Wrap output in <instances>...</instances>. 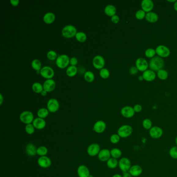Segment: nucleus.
Wrapping results in <instances>:
<instances>
[{
	"label": "nucleus",
	"instance_id": "obj_12",
	"mask_svg": "<svg viewBox=\"0 0 177 177\" xmlns=\"http://www.w3.org/2000/svg\"><path fill=\"white\" fill-rule=\"evenodd\" d=\"M136 67L139 71L144 72L148 70L149 64L146 59L145 58H139L136 60Z\"/></svg>",
	"mask_w": 177,
	"mask_h": 177
},
{
	"label": "nucleus",
	"instance_id": "obj_48",
	"mask_svg": "<svg viewBox=\"0 0 177 177\" xmlns=\"http://www.w3.org/2000/svg\"><path fill=\"white\" fill-rule=\"evenodd\" d=\"M78 63V60L76 57H73L70 59V64L72 66H76Z\"/></svg>",
	"mask_w": 177,
	"mask_h": 177
},
{
	"label": "nucleus",
	"instance_id": "obj_47",
	"mask_svg": "<svg viewBox=\"0 0 177 177\" xmlns=\"http://www.w3.org/2000/svg\"><path fill=\"white\" fill-rule=\"evenodd\" d=\"M138 71H139V70H138L137 67H135V66H133L132 67H131L130 68V70H129V73L132 76H135V75L137 74Z\"/></svg>",
	"mask_w": 177,
	"mask_h": 177
},
{
	"label": "nucleus",
	"instance_id": "obj_43",
	"mask_svg": "<svg viewBox=\"0 0 177 177\" xmlns=\"http://www.w3.org/2000/svg\"><path fill=\"white\" fill-rule=\"evenodd\" d=\"M58 57L56 52L53 50H50L47 53V57L49 60H56L57 57Z\"/></svg>",
	"mask_w": 177,
	"mask_h": 177
},
{
	"label": "nucleus",
	"instance_id": "obj_50",
	"mask_svg": "<svg viewBox=\"0 0 177 177\" xmlns=\"http://www.w3.org/2000/svg\"><path fill=\"white\" fill-rule=\"evenodd\" d=\"M10 4L13 6H17L19 5L20 1L19 0H10Z\"/></svg>",
	"mask_w": 177,
	"mask_h": 177
},
{
	"label": "nucleus",
	"instance_id": "obj_15",
	"mask_svg": "<svg viewBox=\"0 0 177 177\" xmlns=\"http://www.w3.org/2000/svg\"><path fill=\"white\" fill-rule=\"evenodd\" d=\"M120 113L123 116L127 119H130L134 116L135 112L134 108L131 106H125L120 110Z\"/></svg>",
	"mask_w": 177,
	"mask_h": 177
},
{
	"label": "nucleus",
	"instance_id": "obj_33",
	"mask_svg": "<svg viewBox=\"0 0 177 177\" xmlns=\"http://www.w3.org/2000/svg\"><path fill=\"white\" fill-rule=\"evenodd\" d=\"M31 67L35 70L40 72L42 68L41 61L38 59H34L31 62Z\"/></svg>",
	"mask_w": 177,
	"mask_h": 177
},
{
	"label": "nucleus",
	"instance_id": "obj_30",
	"mask_svg": "<svg viewBox=\"0 0 177 177\" xmlns=\"http://www.w3.org/2000/svg\"><path fill=\"white\" fill-rule=\"evenodd\" d=\"M32 89L35 93L41 94L44 90V88L43 85H42L40 83L35 82L33 84Z\"/></svg>",
	"mask_w": 177,
	"mask_h": 177
},
{
	"label": "nucleus",
	"instance_id": "obj_2",
	"mask_svg": "<svg viewBox=\"0 0 177 177\" xmlns=\"http://www.w3.org/2000/svg\"><path fill=\"white\" fill-rule=\"evenodd\" d=\"M133 128L129 125H123L119 127L117 130V134L122 138L129 137L132 135Z\"/></svg>",
	"mask_w": 177,
	"mask_h": 177
},
{
	"label": "nucleus",
	"instance_id": "obj_3",
	"mask_svg": "<svg viewBox=\"0 0 177 177\" xmlns=\"http://www.w3.org/2000/svg\"><path fill=\"white\" fill-rule=\"evenodd\" d=\"M77 32V30L76 28L71 24L65 26L62 29L61 31L62 36L67 39L74 38V36H76Z\"/></svg>",
	"mask_w": 177,
	"mask_h": 177
},
{
	"label": "nucleus",
	"instance_id": "obj_9",
	"mask_svg": "<svg viewBox=\"0 0 177 177\" xmlns=\"http://www.w3.org/2000/svg\"><path fill=\"white\" fill-rule=\"evenodd\" d=\"M155 51L157 56L162 58L168 57L170 54V50L165 45H158L155 49Z\"/></svg>",
	"mask_w": 177,
	"mask_h": 177
},
{
	"label": "nucleus",
	"instance_id": "obj_6",
	"mask_svg": "<svg viewBox=\"0 0 177 177\" xmlns=\"http://www.w3.org/2000/svg\"><path fill=\"white\" fill-rule=\"evenodd\" d=\"M131 162L129 158L122 157L119 160V167L120 170L124 172H128L131 167Z\"/></svg>",
	"mask_w": 177,
	"mask_h": 177
},
{
	"label": "nucleus",
	"instance_id": "obj_20",
	"mask_svg": "<svg viewBox=\"0 0 177 177\" xmlns=\"http://www.w3.org/2000/svg\"><path fill=\"white\" fill-rule=\"evenodd\" d=\"M77 174L79 177H88L90 175L89 169L84 165L79 166L77 168Z\"/></svg>",
	"mask_w": 177,
	"mask_h": 177
},
{
	"label": "nucleus",
	"instance_id": "obj_35",
	"mask_svg": "<svg viewBox=\"0 0 177 177\" xmlns=\"http://www.w3.org/2000/svg\"><path fill=\"white\" fill-rule=\"evenodd\" d=\"M84 79L86 82L88 83L93 82V81L95 79V75L91 71H88L85 73L84 75Z\"/></svg>",
	"mask_w": 177,
	"mask_h": 177
},
{
	"label": "nucleus",
	"instance_id": "obj_32",
	"mask_svg": "<svg viewBox=\"0 0 177 177\" xmlns=\"http://www.w3.org/2000/svg\"><path fill=\"white\" fill-rule=\"evenodd\" d=\"M49 111L48 109L45 108H42L38 110V117H40L41 119H44L48 116L49 114Z\"/></svg>",
	"mask_w": 177,
	"mask_h": 177
},
{
	"label": "nucleus",
	"instance_id": "obj_26",
	"mask_svg": "<svg viewBox=\"0 0 177 177\" xmlns=\"http://www.w3.org/2000/svg\"><path fill=\"white\" fill-rule=\"evenodd\" d=\"M145 18L149 23H155L158 21V16L155 13L151 12L146 13Z\"/></svg>",
	"mask_w": 177,
	"mask_h": 177
},
{
	"label": "nucleus",
	"instance_id": "obj_19",
	"mask_svg": "<svg viewBox=\"0 0 177 177\" xmlns=\"http://www.w3.org/2000/svg\"><path fill=\"white\" fill-rule=\"evenodd\" d=\"M141 8L145 12L149 13L151 12L154 7V3L151 0H143L141 2Z\"/></svg>",
	"mask_w": 177,
	"mask_h": 177
},
{
	"label": "nucleus",
	"instance_id": "obj_18",
	"mask_svg": "<svg viewBox=\"0 0 177 177\" xmlns=\"http://www.w3.org/2000/svg\"><path fill=\"white\" fill-rule=\"evenodd\" d=\"M43 85L44 90L47 93H50L53 91L56 86L55 81L53 79H46L43 83Z\"/></svg>",
	"mask_w": 177,
	"mask_h": 177
},
{
	"label": "nucleus",
	"instance_id": "obj_54",
	"mask_svg": "<svg viewBox=\"0 0 177 177\" xmlns=\"http://www.w3.org/2000/svg\"><path fill=\"white\" fill-rule=\"evenodd\" d=\"M174 7L175 11L177 12V1L174 3Z\"/></svg>",
	"mask_w": 177,
	"mask_h": 177
},
{
	"label": "nucleus",
	"instance_id": "obj_31",
	"mask_svg": "<svg viewBox=\"0 0 177 177\" xmlns=\"http://www.w3.org/2000/svg\"><path fill=\"white\" fill-rule=\"evenodd\" d=\"M111 157L118 159L120 158L122 155V152L118 148H113L112 150H110Z\"/></svg>",
	"mask_w": 177,
	"mask_h": 177
},
{
	"label": "nucleus",
	"instance_id": "obj_27",
	"mask_svg": "<svg viewBox=\"0 0 177 177\" xmlns=\"http://www.w3.org/2000/svg\"><path fill=\"white\" fill-rule=\"evenodd\" d=\"M105 14L109 17H111L115 15L116 13V7L113 5H108L105 7Z\"/></svg>",
	"mask_w": 177,
	"mask_h": 177
},
{
	"label": "nucleus",
	"instance_id": "obj_42",
	"mask_svg": "<svg viewBox=\"0 0 177 177\" xmlns=\"http://www.w3.org/2000/svg\"><path fill=\"white\" fill-rule=\"evenodd\" d=\"M169 154L171 158L175 160H177V146H172L170 148Z\"/></svg>",
	"mask_w": 177,
	"mask_h": 177
},
{
	"label": "nucleus",
	"instance_id": "obj_44",
	"mask_svg": "<svg viewBox=\"0 0 177 177\" xmlns=\"http://www.w3.org/2000/svg\"><path fill=\"white\" fill-rule=\"evenodd\" d=\"M146 13L141 9L138 10L137 12H136L135 16H136V18L138 20H142L146 18Z\"/></svg>",
	"mask_w": 177,
	"mask_h": 177
},
{
	"label": "nucleus",
	"instance_id": "obj_40",
	"mask_svg": "<svg viewBox=\"0 0 177 177\" xmlns=\"http://www.w3.org/2000/svg\"><path fill=\"white\" fill-rule=\"evenodd\" d=\"M156 51L153 48H148L145 52V55L147 58H152L155 57V55H156Z\"/></svg>",
	"mask_w": 177,
	"mask_h": 177
},
{
	"label": "nucleus",
	"instance_id": "obj_29",
	"mask_svg": "<svg viewBox=\"0 0 177 177\" xmlns=\"http://www.w3.org/2000/svg\"><path fill=\"white\" fill-rule=\"evenodd\" d=\"M77 72V69L76 66L70 65L67 68L66 70V74L69 77H74L76 75Z\"/></svg>",
	"mask_w": 177,
	"mask_h": 177
},
{
	"label": "nucleus",
	"instance_id": "obj_36",
	"mask_svg": "<svg viewBox=\"0 0 177 177\" xmlns=\"http://www.w3.org/2000/svg\"><path fill=\"white\" fill-rule=\"evenodd\" d=\"M157 76L161 80H166L168 77V73L167 71L164 69H161L157 72Z\"/></svg>",
	"mask_w": 177,
	"mask_h": 177
},
{
	"label": "nucleus",
	"instance_id": "obj_23",
	"mask_svg": "<svg viewBox=\"0 0 177 177\" xmlns=\"http://www.w3.org/2000/svg\"><path fill=\"white\" fill-rule=\"evenodd\" d=\"M156 73H155L154 71L151 70H147L143 72L142 76L143 77V79L145 81H148V82H152L156 78Z\"/></svg>",
	"mask_w": 177,
	"mask_h": 177
},
{
	"label": "nucleus",
	"instance_id": "obj_5",
	"mask_svg": "<svg viewBox=\"0 0 177 177\" xmlns=\"http://www.w3.org/2000/svg\"><path fill=\"white\" fill-rule=\"evenodd\" d=\"M19 119L24 124H32L35 120L34 115L32 112L29 111H24L20 114Z\"/></svg>",
	"mask_w": 177,
	"mask_h": 177
},
{
	"label": "nucleus",
	"instance_id": "obj_53",
	"mask_svg": "<svg viewBox=\"0 0 177 177\" xmlns=\"http://www.w3.org/2000/svg\"><path fill=\"white\" fill-rule=\"evenodd\" d=\"M0 97H1V101H0V105H1L3 103V95L1 94H0Z\"/></svg>",
	"mask_w": 177,
	"mask_h": 177
},
{
	"label": "nucleus",
	"instance_id": "obj_21",
	"mask_svg": "<svg viewBox=\"0 0 177 177\" xmlns=\"http://www.w3.org/2000/svg\"><path fill=\"white\" fill-rule=\"evenodd\" d=\"M143 169L142 167L138 165H132L129 169V174L132 175V177H138L142 174Z\"/></svg>",
	"mask_w": 177,
	"mask_h": 177
},
{
	"label": "nucleus",
	"instance_id": "obj_1",
	"mask_svg": "<svg viewBox=\"0 0 177 177\" xmlns=\"http://www.w3.org/2000/svg\"><path fill=\"white\" fill-rule=\"evenodd\" d=\"M149 66L151 70L154 72H158L164 66L163 59L159 56H155L150 60Z\"/></svg>",
	"mask_w": 177,
	"mask_h": 177
},
{
	"label": "nucleus",
	"instance_id": "obj_49",
	"mask_svg": "<svg viewBox=\"0 0 177 177\" xmlns=\"http://www.w3.org/2000/svg\"><path fill=\"white\" fill-rule=\"evenodd\" d=\"M111 21H112V23L115 24H118L120 21V17H119V16L115 15L112 16L111 17Z\"/></svg>",
	"mask_w": 177,
	"mask_h": 177
},
{
	"label": "nucleus",
	"instance_id": "obj_39",
	"mask_svg": "<svg viewBox=\"0 0 177 177\" xmlns=\"http://www.w3.org/2000/svg\"><path fill=\"white\" fill-rule=\"evenodd\" d=\"M99 75H100V77L103 79H107L110 76V71L107 68H103L100 70Z\"/></svg>",
	"mask_w": 177,
	"mask_h": 177
},
{
	"label": "nucleus",
	"instance_id": "obj_56",
	"mask_svg": "<svg viewBox=\"0 0 177 177\" xmlns=\"http://www.w3.org/2000/svg\"><path fill=\"white\" fill-rule=\"evenodd\" d=\"M139 79L140 81H142L143 79H143V77L142 76H140L139 77Z\"/></svg>",
	"mask_w": 177,
	"mask_h": 177
},
{
	"label": "nucleus",
	"instance_id": "obj_7",
	"mask_svg": "<svg viewBox=\"0 0 177 177\" xmlns=\"http://www.w3.org/2000/svg\"><path fill=\"white\" fill-rule=\"evenodd\" d=\"M40 74L46 79H52L55 76V72L53 69L50 67L44 66L40 70Z\"/></svg>",
	"mask_w": 177,
	"mask_h": 177
},
{
	"label": "nucleus",
	"instance_id": "obj_14",
	"mask_svg": "<svg viewBox=\"0 0 177 177\" xmlns=\"http://www.w3.org/2000/svg\"><path fill=\"white\" fill-rule=\"evenodd\" d=\"M107 128L106 123L103 120L97 121L93 126V131L97 134H101L104 132Z\"/></svg>",
	"mask_w": 177,
	"mask_h": 177
},
{
	"label": "nucleus",
	"instance_id": "obj_58",
	"mask_svg": "<svg viewBox=\"0 0 177 177\" xmlns=\"http://www.w3.org/2000/svg\"><path fill=\"white\" fill-rule=\"evenodd\" d=\"M175 144H176V146H177V137H176V138H175Z\"/></svg>",
	"mask_w": 177,
	"mask_h": 177
},
{
	"label": "nucleus",
	"instance_id": "obj_8",
	"mask_svg": "<svg viewBox=\"0 0 177 177\" xmlns=\"http://www.w3.org/2000/svg\"><path fill=\"white\" fill-rule=\"evenodd\" d=\"M163 135V130L161 127L155 126L149 130V135L154 139H158Z\"/></svg>",
	"mask_w": 177,
	"mask_h": 177
},
{
	"label": "nucleus",
	"instance_id": "obj_4",
	"mask_svg": "<svg viewBox=\"0 0 177 177\" xmlns=\"http://www.w3.org/2000/svg\"><path fill=\"white\" fill-rule=\"evenodd\" d=\"M70 58L68 55L65 54L60 55L56 60V64L59 68L65 69L70 64Z\"/></svg>",
	"mask_w": 177,
	"mask_h": 177
},
{
	"label": "nucleus",
	"instance_id": "obj_57",
	"mask_svg": "<svg viewBox=\"0 0 177 177\" xmlns=\"http://www.w3.org/2000/svg\"><path fill=\"white\" fill-rule=\"evenodd\" d=\"M167 1L169 2H175H175L177 1H175V0H174V1H169V0H168Z\"/></svg>",
	"mask_w": 177,
	"mask_h": 177
},
{
	"label": "nucleus",
	"instance_id": "obj_22",
	"mask_svg": "<svg viewBox=\"0 0 177 177\" xmlns=\"http://www.w3.org/2000/svg\"><path fill=\"white\" fill-rule=\"evenodd\" d=\"M32 124L35 128L38 130H41L46 127V123L44 119H41L40 117L35 118Z\"/></svg>",
	"mask_w": 177,
	"mask_h": 177
},
{
	"label": "nucleus",
	"instance_id": "obj_46",
	"mask_svg": "<svg viewBox=\"0 0 177 177\" xmlns=\"http://www.w3.org/2000/svg\"><path fill=\"white\" fill-rule=\"evenodd\" d=\"M133 108H134L135 113H139V112H141V111L142 110V107L141 106V105H139V104L135 105Z\"/></svg>",
	"mask_w": 177,
	"mask_h": 177
},
{
	"label": "nucleus",
	"instance_id": "obj_13",
	"mask_svg": "<svg viewBox=\"0 0 177 177\" xmlns=\"http://www.w3.org/2000/svg\"><path fill=\"white\" fill-rule=\"evenodd\" d=\"M100 146L98 143H92L87 148V152L90 157H94L98 155L100 151Z\"/></svg>",
	"mask_w": 177,
	"mask_h": 177
},
{
	"label": "nucleus",
	"instance_id": "obj_45",
	"mask_svg": "<svg viewBox=\"0 0 177 177\" xmlns=\"http://www.w3.org/2000/svg\"><path fill=\"white\" fill-rule=\"evenodd\" d=\"M35 127L32 124H27L25 127V131L26 133L28 135H32L35 131Z\"/></svg>",
	"mask_w": 177,
	"mask_h": 177
},
{
	"label": "nucleus",
	"instance_id": "obj_37",
	"mask_svg": "<svg viewBox=\"0 0 177 177\" xmlns=\"http://www.w3.org/2000/svg\"><path fill=\"white\" fill-rule=\"evenodd\" d=\"M48 153V149L45 146H39L37 149V154L40 157L46 156Z\"/></svg>",
	"mask_w": 177,
	"mask_h": 177
},
{
	"label": "nucleus",
	"instance_id": "obj_55",
	"mask_svg": "<svg viewBox=\"0 0 177 177\" xmlns=\"http://www.w3.org/2000/svg\"><path fill=\"white\" fill-rule=\"evenodd\" d=\"M112 177H123V176L120 175V174H115Z\"/></svg>",
	"mask_w": 177,
	"mask_h": 177
},
{
	"label": "nucleus",
	"instance_id": "obj_24",
	"mask_svg": "<svg viewBox=\"0 0 177 177\" xmlns=\"http://www.w3.org/2000/svg\"><path fill=\"white\" fill-rule=\"evenodd\" d=\"M37 149L34 144L32 143H28L26 147V153L29 157H35L37 154Z\"/></svg>",
	"mask_w": 177,
	"mask_h": 177
},
{
	"label": "nucleus",
	"instance_id": "obj_10",
	"mask_svg": "<svg viewBox=\"0 0 177 177\" xmlns=\"http://www.w3.org/2000/svg\"><path fill=\"white\" fill-rule=\"evenodd\" d=\"M60 107L58 101L55 98H51L48 100L47 103V109L49 112L55 113L58 111Z\"/></svg>",
	"mask_w": 177,
	"mask_h": 177
},
{
	"label": "nucleus",
	"instance_id": "obj_34",
	"mask_svg": "<svg viewBox=\"0 0 177 177\" xmlns=\"http://www.w3.org/2000/svg\"><path fill=\"white\" fill-rule=\"evenodd\" d=\"M75 37H76V39L77 41L81 42V43H84L86 41L87 39L86 34L83 32H78L76 33Z\"/></svg>",
	"mask_w": 177,
	"mask_h": 177
},
{
	"label": "nucleus",
	"instance_id": "obj_52",
	"mask_svg": "<svg viewBox=\"0 0 177 177\" xmlns=\"http://www.w3.org/2000/svg\"><path fill=\"white\" fill-rule=\"evenodd\" d=\"M47 94V92L44 90H43V91H42V93H41V96H46Z\"/></svg>",
	"mask_w": 177,
	"mask_h": 177
},
{
	"label": "nucleus",
	"instance_id": "obj_11",
	"mask_svg": "<svg viewBox=\"0 0 177 177\" xmlns=\"http://www.w3.org/2000/svg\"><path fill=\"white\" fill-rule=\"evenodd\" d=\"M93 65L95 69L98 70L103 69L105 65V59L101 56L97 55L93 58Z\"/></svg>",
	"mask_w": 177,
	"mask_h": 177
},
{
	"label": "nucleus",
	"instance_id": "obj_28",
	"mask_svg": "<svg viewBox=\"0 0 177 177\" xmlns=\"http://www.w3.org/2000/svg\"><path fill=\"white\" fill-rule=\"evenodd\" d=\"M107 165L109 168L115 169L119 166V161L117 159L111 157L107 162Z\"/></svg>",
	"mask_w": 177,
	"mask_h": 177
},
{
	"label": "nucleus",
	"instance_id": "obj_16",
	"mask_svg": "<svg viewBox=\"0 0 177 177\" xmlns=\"http://www.w3.org/2000/svg\"><path fill=\"white\" fill-rule=\"evenodd\" d=\"M38 165L43 168H47L52 165V160L47 156L40 157L38 160Z\"/></svg>",
	"mask_w": 177,
	"mask_h": 177
},
{
	"label": "nucleus",
	"instance_id": "obj_17",
	"mask_svg": "<svg viewBox=\"0 0 177 177\" xmlns=\"http://www.w3.org/2000/svg\"><path fill=\"white\" fill-rule=\"evenodd\" d=\"M111 157L110 151L107 149H104L100 150L98 155L99 160L102 162H107Z\"/></svg>",
	"mask_w": 177,
	"mask_h": 177
},
{
	"label": "nucleus",
	"instance_id": "obj_51",
	"mask_svg": "<svg viewBox=\"0 0 177 177\" xmlns=\"http://www.w3.org/2000/svg\"><path fill=\"white\" fill-rule=\"evenodd\" d=\"M122 176L123 177H132V175H131L128 172H124Z\"/></svg>",
	"mask_w": 177,
	"mask_h": 177
},
{
	"label": "nucleus",
	"instance_id": "obj_59",
	"mask_svg": "<svg viewBox=\"0 0 177 177\" xmlns=\"http://www.w3.org/2000/svg\"><path fill=\"white\" fill-rule=\"evenodd\" d=\"M94 177V176H93V175H89V177Z\"/></svg>",
	"mask_w": 177,
	"mask_h": 177
},
{
	"label": "nucleus",
	"instance_id": "obj_38",
	"mask_svg": "<svg viewBox=\"0 0 177 177\" xmlns=\"http://www.w3.org/2000/svg\"><path fill=\"white\" fill-rule=\"evenodd\" d=\"M142 126L146 130H150L153 127L152 120L149 119H145L142 121Z\"/></svg>",
	"mask_w": 177,
	"mask_h": 177
},
{
	"label": "nucleus",
	"instance_id": "obj_25",
	"mask_svg": "<svg viewBox=\"0 0 177 177\" xmlns=\"http://www.w3.org/2000/svg\"><path fill=\"white\" fill-rule=\"evenodd\" d=\"M55 15L52 12L47 13L43 16V21L46 24H52L55 21Z\"/></svg>",
	"mask_w": 177,
	"mask_h": 177
},
{
	"label": "nucleus",
	"instance_id": "obj_41",
	"mask_svg": "<svg viewBox=\"0 0 177 177\" xmlns=\"http://www.w3.org/2000/svg\"><path fill=\"white\" fill-rule=\"evenodd\" d=\"M120 138L117 134H114L110 136V141L113 144H117L120 141Z\"/></svg>",
	"mask_w": 177,
	"mask_h": 177
}]
</instances>
